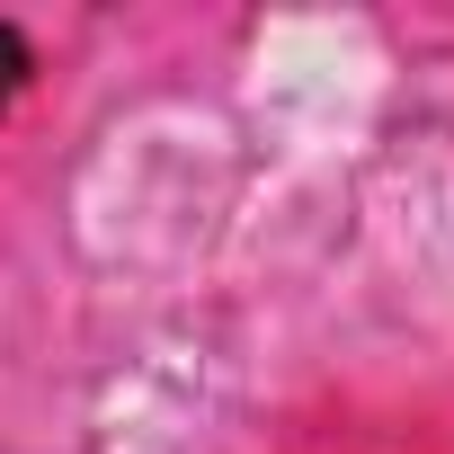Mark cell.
Listing matches in <instances>:
<instances>
[{
  "instance_id": "6da1fadb",
  "label": "cell",
  "mask_w": 454,
  "mask_h": 454,
  "mask_svg": "<svg viewBox=\"0 0 454 454\" xmlns=\"http://www.w3.org/2000/svg\"><path fill=\"white\" fill-rule=\"evenodd\" d=\"M19 81H27V45H19L10 27H0V107L19 98Z\"/></svg>"
}]
</instances>
